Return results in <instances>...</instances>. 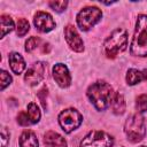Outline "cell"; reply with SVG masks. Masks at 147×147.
Here are the masks:
<instances>
[{
	"label": "cell",
	"mask_w": 147,
	"mask_h": 147,
	"mask_svg": "<svg viewBox=\"0 0 147 147\" xmlns=\"http://www.w3.org/2000/svg\"><path fill=\"white\" fill-rule=\"evenodd\" d=\"M86 94L93 103V106L101 111L110 106L115 93L113 91V87L107 82L98 80L88 86Z\"/></svg>",
	"instance_id": "cell-1"
},
{
	"label": "cell",
	"mask_w": 147,
	"mask_h": 147,
	"mask_svg": "<svg viewBox=\"0 0 147 147\" xmlns=\"http://www.w3.org/2000/svg\"><path fill=\"white\" fill-rule=\"evenodd\" d=\"M130 52L134 56H147V15H138Z\"/></svg>",
	"instance_id": "cell-2"
},
{
	"label": "cell",
	"mask_w": 147,
	"mask_h": 147,
	"mask_svg": "<svg viewBox=\"0 0 147 147\" xmlns=\"http://www.w3.org/2000/svg\"><path fill=\"white\" fill-rule=\"evenodd\" d=\"M105 53L107 57L114 59L121 52L125 51L127 46V33L123 28H118L114 30L110 36L105 40Z\"/></svg>",
	"instance_id": "cell-3"
},
{
	"label": "cell",
	"mask_w": 147,
	"mask_h": 147,
	"mask_svg": "<svg viewBox=\"0 0 147 147\" xmlns=\"http://www.w3.org/2000/svg\"><path fill=\"white\" fill-rule=\"evenodd\" d=\"M124 132L131 142L141 141L146 134V126H145L144 117L139 114L129 116L124 125Z\"/></svg>",
	"instance_id": "cell-4"
},
{
	"label": "cell",
	"mask_w": 147,
	"mask_h": 147,
	"mask_svg": "<svg viewBox=\"0 0 147 147\" xmlns=\"http://www.w3.org/2000/svg\"><path fill=\"white\" fill-rule=\"evenodd\" d=\"M102 17V11L98 7L90 6L83 8L77 14V25L83 31H88L92 26H94Z\"/></svg>",
	"instance_id": "cell-5"
},
{
	"label": "cell",
	"mask_w": 147,
	"mask_h": 147,
	"mask_svg": "<svg viewBox=\"0 0 147 147\" xmlns=\"http://www.w3.org/2000/svg\"><path fill=\"white\" fill-rule=\"evenodd\" d=\"M83 122V116L75 108H68L60 113L59 124L65 133H70L74 130L78 129Z\"/></svg>",
	"instance_id": "cell-6"
},
{
	"label": "cell",
	"mask_w": 147,
	"mask_h": 147,
	"mask_svg": "<svg viewBox=\"0 0 147 147\" xmlns=\"http://www.w3.org/2000/svg\"><path fill=\"white\" fill-rule=\"evenodd\" d=\"M114 139L110 134L93 130L88 132L80 141V147H113Z\"/></svg>",
	"instance_id": "cell-7"
},
{
	"label": "cell",
	"mask_w": 147,
	"mask_h": 147,
	"mask_svg": "<svg viewBox=\"0 0 147 147\" xmlns=\"http://www.w3.org/2000/svg\"><path fill=\"white\" fill-rule=\"evenodd\" d=\"M45 72H46V64L41 61H38V62L33 63L28 69V71L25 72V76H24V80L29 85L34 86L44 79Z\"/></svg>",
	"instance_id": "cell-8"
},
{
	"label": "cell",
	"mask_w": 147,
	"mask_h": 147,
	"mask_svg": "<svg viewBox=\"0 0 147 147\" xmlns=\"http://www.w3.org/2000/svg\"><path fill=\"white\" fill-rule=\"evenodd\" d=\"M64 37H65V40H67L69 47L72 51H75L77 53H80L84 51V42L74 25L69 24L64 28Z\"/></svg>",
	"instance_id": "cell-9"
},
{
	"label": "cell",
	"mask_w": 147,
	"mask_h": 147,
	"mask_svg": "<svg viewBox=\"0 0 147 147\" xmlns=\"http://www.w3.org/2000/svg\"><path fill=\"white\" fill-rule=\"evenodd\" d=\"M33 24L36 29L40 32H49L55 28V22L53 17L45 11H37L33 18Z\"/></svg>",
	"instance_id": "cell-10"
},
{
	"label": "cell",
	"mask_w": 147,
	"mask_h": 147,
	"mask_svg": "<svg viewBox=\"0 0 147 147\" xmlns=\"http://www.w3.org/2000/svg\"><path fill=\"white\" fill-rule=\"evenodd\" d=\"M53 77L57 85L62 88H65L71 84V76L67 65L63 63H56L53 67Z\"/></svg>",
	"instance_id": "cell-11"
},
{
	"label": "cell",
	"mask_w": 147,
	"mask_h": 147,
	"mask_svg": "<svg viewBox=\"0 0 147 147\" xmlns=\"http://www.w3.org/2000/svg\"><path fill=\"white\" fill-rule=\"evenodd\" d=\"M44 142L46 147H67L65 139L54 131H47L44 136Z\"/></svg>",
	"instance_id": "cell-12"
},
{
	"label": "cell",
	"mask_w": 147,
	"mask_h": 147,
	"mask_svg": "<svg viewBox=\"0 0 147 147\" xmlns=\"http://www.w3.org/2000/svg\"><path fill=\"white\" fill-rule=\"evenodd\" d=\"M9 65H10V69L14 74L16 75H20L22 74V71L25 69V61L24 59L22 57L21 54L16 53V52H11L9 54Z\"/></svg>",
	"instance_id": "cell-13"
},
{
	"label": "cell",
	"mask_w": 147,
	"mask_h": 147,
	"mask_svg": "<svg viewBox=\"0 0 147 147\" xmlns=\"http://www.w3.org/2000/svg\"><path fill=\"white\" fill-rule=\"evenodd\" d=\"M142 80H147V70L129 69L126 74V82L129 85H136Z\"/></svg>",
	"instance_id": "cell-14"
},
{
	"label": "cell",
	"mask_w": 147,
	"mask_h": 147,
	"mask_svg": "<svg viewBox=\"0 0 147 147\" xmlns=\"http://www.w3.org/2000/svg\"><path fill=\"white\" fill-rule=\"evenodd\" d=\"M20 147H38V139L34 132L25 130L20 137Z\"/></svg>",
	"instance_id": "cell-15"
},
{
	"label": "cell",
	"mask_w": 147,
	"mask_h": 147,
	"mask_svg": "<svg viewBox=\"0 0 147 147\" xmlns=\"http://www.w3.org/2000/svg\"><path fill=\"white\" fill-rule=\"evenodd\" d=\"M111 110L116 115H122L125 111V100L121 92H116L111 100Z\"/></svg>",
	"instance_id": "cell-16"
},
{
	"label": "cell",
	"mask_w": 147,
	"mask_h": 147,
	"mask_svg": "<svg viewBox=\"0 0 147 147\" xmlns=\"http://www.w3.org/2000/svg\"><path fill=\"white\" fill-rule=\"evenodd\" d=\"M0 22H1V38H3L7 33L13 31V29H14V21L11 20L10 16L3 14L0 17Z\"/></svg>",
	"instance_id": "cell-17"
},
{
	"label": "cell",
	"mask_w": 147,
	"mask_h": 147,
	"mask_svg": "<svg viewBox=\"0 0 147 147\" xmlns=\"http://www.w3.org/2000/svg\"><path fill=\"white\" fill-rule=\"evenodd\" d=\"M29 119L31 122V124H36L39 122L40 119V110L38 108V106L34 102H30L28 105V111H26Z\"/></svg>",
	"instance_id": "cell-18"
},
{
	"label": "cell",
	"mask_w": 147,
	"mask_h": 147,
	"mask_svg": "<svg viewBox=\"0 0 147 147\" xmlns=\"http://www.w3.org/2000/svg\"><path fill=\"white\" fill-rule=\"evenodd\" d=\"M40 44H41V39L39 37H31L25 42V51L28 53H32L38 47H40Z\"/></svg>",
	"instance_id": "cell-19"
},
{
	"label": "cell",
	"mask_w": 147,
	"mask_h": 147,
	"mask_svg": "<svg viewBox=\"0 0 147 147\" xmlns=\"http://www.w3.org/2000/svg\"><path fill=\"white\" fill-rule=\"evenodd\" d=\"M30 29V25H29V22L25 20V18H18L17 21V28H16V32H17V36L18 37H23L28 33Z\"/></svg>",
	"instance_id": "cell-20"
},
{
	"label": "cell",
	"mask_w": 147,
	"mask_h": 147,
	"mask_svg": "<svg viewBox=\"0 0 147 147\" xmlns=\"http://www.w3.org/2000/svg\"><path fill=\"white\" fill-rule=\"evenodd\" d=\"M136 107L138 113H145L147 111V94H141L137 98Z\"/></svg>",
	"instance_id": "cell-21"
},
{
	"label": "cell",
	"mask_w": 147,
	"mask_h": 147,
	"mask_svg": "<svg viewBox=\"0 0 147 147\" xmlns=\"http://www.w3.org/2000/svg\"><path fill=\"white\" fill-rule=\"evenodd\" d=\"M48 5L53 10H55L57 13H61L67 8L68 1H51V2H48Z\"/></svg>",
	"instance_id": "cell-22"
},
{
	"label": "cell",
	"mask_w": 147,
	"mask_h": 147,
	"mask_svg": "<svg viewBox=\"0 0 147 147\" xmlns=\"http://www.w3.org/2000/svg\"><path fill=\"white\" fill-rule=\"evenodd\" d=\"M0 79H1V90H5L11 83V76L6 70H1Z\"/></svg>",
	"instance_id": "cell-23"
},
{
	"label": "cell",
	"mask_w": 147,
	"mask_h": 147,
	"mask_svg": "<svg viewBox=\"0 0 147 147\" xmlns=\"http://www.w3.org/2000/svg\"><path fill=\"white\" fill-rule=\"evenodd\" d=\"M17 122L20 125L22 126H28V125H31V122L29 119V116L26 114V111H21L18 115H17Z\"/></svg>",
	"instance_id": "cell-24"
},
{
	"label": "cell",
	"mask_w": 147,
	"mask_h": 147,
	"mask_svg": "<svg viewBox=\"0 0 147 147\" xmlns=\"http://www.w3.org/2000/svg\"><path fill=\"white\" fill-rule=\"evenodd\" d=\"M9 142V132L6 127L1 129V147H7Z\"/></svg>",
	"instance_id": "cell-25"
},
{
	"label": "cell",
	"mask_w": 147,
	"mask_h": 147,
	"mask_svg": "<svg viewBox=\"0 0 147 147\" xmlns=\"http://www.w3.org/2000/svg\"><path fill=\"white\" fill-rule=\"evenodd\" d=\"M141 147H147V146H141Z\"/></svg>",
	"instance_id": "cell-26"
}]
</instances>
